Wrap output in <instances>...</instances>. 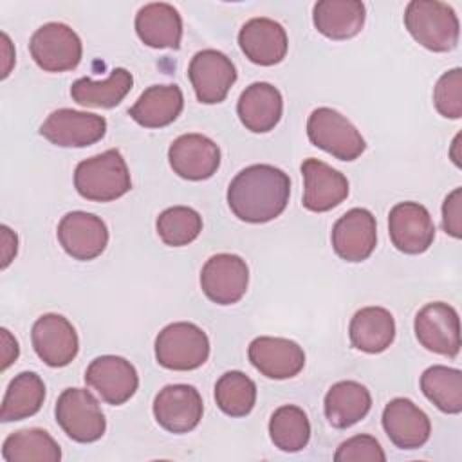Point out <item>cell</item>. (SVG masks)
Segmentation results:
<instances>
[{
  "instance_id": "1",
  "label": "cell",
  "mask_w": 462,
  "mask_h": 462,
  "mask_svg": "<svg viewBox=\"0 0 462 462\" xmlns=\"http://www.w3.org/2000/svg\"><path fill=\"white\" fill-rule=\"evenodd\" d=\"M291 195L289 175L271 164H253L235 175L227 188L233 215L249 224H263L283 213Z\"/></svg>"
},
{
  "instance_id": "2",
  "label": "cell",
  "mask_w": 462,
  "mask_h": 462,
  "mask_svg": "<svg viewBox=\"0 0 462 462\" xmlns=\"http://www.w3.org/2000/svg\"><path fill=\"white\" fill-rule=\"evenodd\" d=\"M404 25L411 38L428 51L448 52L458 43V18L444 2L411 0L404 11Z\"/></svg>"
},
{
  "instance_id": "3",
  "label": "cell",
  "mask_w": 462,
  "mask_h": 462,
  "mask_svg": "<svg viewBox=\"0 0 462 462\" xmlns=\"http://www.w3.org/2000/svg\"><path fill=\"white\" fill-rule=\"evenodd\" d=\"M76 191L92 202H110L132 188L128 166L119 150H106L81 161L74 170Z\"/></svg>"
},
{
  "instance_id": "4",
  "label": "cell",
  "mask_w": 462,
  "mask_h": 462,
  "mask_svg": "<svg viewBox=\"0 0 462 462\" xmlns=\"http://www.w3.org/2000/svg\"><path fill=\"white\" fill-rule=\"evenodd\" d=\"M208 357L209 339L195 323H170L155 337V359L168 370H195L202 366Z\"/></svg>"
},
{
  "instance_id": "5",
  "label": "cell",
  "mask_w": 462,
  "mask_h": 462,
  "mask_svg": "<svg viewBox=\"0 0 462 462\" xmlns=\"http://www.w3.org/2000/svg\"><path fill=\"white\" fill-rule=\"evenodd\" d=\"M56 422L69 439L79 444L96 442L105 435L106 420L97 399L85 388H67L56 401Z\"/></svg>"
},
{
  "instance_id": "6",
  "label": "cell",
  "mask_w": 462,
  "mask_h": 462,
  "mask_svg": "<svg viewBox=\"0 0 462 462\" xmlns=\"http://www.w3.org/2000/svg\"><path fill=\"white\" fill-rule=\"evenodd\" d=\"M307 135L314 146L339 161H356L366 150L359 130L343 114L328 106L312 110L307 121Z\"/></svg>"
},
{
  "instance_id": "7",
  "label": "cell",
  "mask_w": 462,
  "mask_h": 462,
  "mask_svg": "<svg viewBox=\"0 0 462 462\" xmlns=\"http://www.w3.org/2000/svg\"><path fill=\"white\" fill-rule=\"evenodd\" d=\"M32 60L45 72H65L78 67L83 56L79 36L61 22L38 27L29 42Z\"/></svg>"
},
{
  "instance_id": "8",
  "label": "cell",
  "mask_w": 462,
  "mask_h": 462,
  "mask_svg": "<svg viewBox=\"0 0 462 462\" xmlns=\"http://www.w3.org/2000/svg\"><path fill=\"white\" fill-rule=\"evenodd\" d=\"M106 134V119L97 114L72 108L54 110L40 126V135L61 148H85L101 141Z\"/></svg>"
},
{
  "instance_id": "9",
  "label": "cell",
  "mask_w": 462,
  "mask_h": 462,
  "mask_svg": "<svg viewBox=\"0 0 462 462\" xmlns=\"http://www.w3.org/2000/svg\"><path fill=\"white\" fill-rule=\"evenodd\" d=\"M413 328L419 343L426 350L446 357L458 356L460 319L451 305L444 301H433L424 305L415 316Z\"/></svg>"
},
{
  "instance_id": "10",
  "label": "cell",
  "mask_w": 462,
  "mask_h": 462,
  "mask_svg": "<svg viewBox=\"0 0 462 462\" xmlns=\"http://www.w3.org/2000/svg\"><path fill=\"white\" fill-rule=\"evenodd\" d=\"M249 283L247 263L231 253L213 254L200 271L202 292L217 305H233L242 300Z\"/></svg>"
},
{
  "instance_id": "11",
  "label": "cell",
  "mask_w": 462,
  "mask_h": 462,
  "mask_svg": "<svg viewBox=\"0 0 462 462\" xmlns=\"http://www.w3.org/2000/svg\"><path fill=\"white\" fill-rule=\"evenodd\" d=\"M188 78L200 103H222L236 81V69L233 61L220 51H199L188 67Z\"/></svg>"
},
{
  "instance_id": "12",
  "label": "cell",
  "mask_w": 462,
  "mask_h": 462,
  "mask_svg": "<svg viewBox=\"0 0 462 462\" xmlns=\"http://www.w3.org/2000/svg\"><path fill=\"white\" fill-rule=\"evenodd\" d=\"M204 413L199 390L191 384H168L153 399V417L170 433H188Z\"/></svg>"
},
{
  "instance_id": "13",
  "label": "cell",
  "mask_w": 462,
  "mask_h": 462,
  "mask_svg": "<svg viewBox=\"0 0 462 462\" xmlns=\"http://www.w3.org/2000/svg\"><path fill=\"white\" fill-rule=\"evenodd\" d=\"M390 240L401 253L420 254L435 238V224L430 211L419 202H399L388 215Z\"/></svg>"
},
{
  "instance_id": "14",
  "label": "cell",
  "mask_w": 462,
  "mask_h": 462,
  "mask_svg": "<svg viewBox=\"0 0 462 462\" xmlns=\"http://www.w3.org/2000/svg\"><path fill=\"white\" fill-rule=\"evenodd\" d=\"M31 341L36 356L52 368L67 366L79 348L76 328L61 314L40 316L32 325Z\"/></svg>"
},
{
  "instance_id": "15",
  "label": "cell",
  "mask_w": 462,
  "mask_h": 462,
  "mask_svg": "<svg viewBox=\"0 0 462 462\" xmlns=\"http://www.w3.org/2000/svg\"><path fill=\"white\" fill-rule=\"evenodd\" d=\"M58 240L74 260H94L108 244L106 224L94 213L70 211L58 224Z\"/></svg>"
},
{
  "instance_id": "16",
  "label": "cell",
  "mask_w": 462,
  "mask_h": 462,
  "mask_svg": "<svg viewBox=\"0 0 462 462\" xmlns=\"http://www.w3.org/2000/svg\"><path fill=\"white\" fill-rule=\"evenodd\" d=\"M85 383L112 404H125L139 386L135 366L119 356H99L87 366Z\"/></svg>"
},
{
  "instance_id": "17",
  "label": "cell",
  "mask_w": 462,
  "mask_h": 462,
  "mask_svg": "<svg viewBox=\"0 0 462 462\" xmlns=\"http://www.w3.org/2000/svg\"><path fill=\"white\" fill-rule=\"evenodd\" d=\"M332 247L345 262L366 260L377 244L375 217L365 208H352L332 227Z\"/></svg>"
},
{
  "instance_id": "18",
  "label": "cell",
  "mask_w": 462,
  "mask_h": 462,
  "mask_svg": "<svg viewBox=\"0 0 462 462\" xmlns=\"http://www.w3.org/2000/svg\"><path fill=\"white\" fill-rule=\"evenodd\" d=\"M171 170L186 180H204L220 166V148L202 134L179 135L168 150Z\"/></svg>"
},
{
  "instance_id": "19",
  "label": "cell",
  "mask_w": 462,
  "mask_h": 462,
  "mask_svg": "<svg viewBox=\"0 0 462 462\" xmlns=\"http://www.w3.org/2000/svg\"><path fill=\"white\" fill-rule=\"evenodd\" d=\"M301 175L303 208L309 211H330L348 197L346 177L319 159H305L301 162Z\"/></svg>"
},
{
  "instance_id": "20",
  "label": "cell",
  "mask_w": 462,
  "mask_h": 462,
  "mask_svg": "<svg viewBox=\"0 0 462 462\" xmlns=\"http://www.w3.org/2000/svg\"><path fill=\"white\" fill-rule=\"evenodd\" d=\"M247 356L251 365L269 379H291L303 370V348L285 337L260 336L249 343Z\"/></svg>"
},
{
  "instance_id": "21",
  "label": "cell",
  "mask_w": 462,
  "mask_h": 462,
  "mask_svg": "<svg viewBox=\"0 0 462 462\" xmlns=\"http://www.w3.org/2000/svg\"><path fill=\"white\" fill-rule=\"evenodd\" d=\"M383 428L399 449H417L424 446L431 433L428 415L410 399H392L383 410Z\"/></svg>"
},
{
  "instance_id": "22",
  "label": "cell",
  "mask_w": 462,
  "mask_h": 462,
  "mask_svg": "<svg viewBox=\"0 0 462 462\" xmlns=\"http://www.w3.org/2000/svg\"><path fill=\"white\" fill-rule=\"evenodd\" d=\"M238 45L245 58L256 65L271 67L280 63L289 49L285 29L265 16L251 18L238 32Z\"/></svg>"
},
{
  "instance_id": "23",
  "label": "cell",
  "mask_w": 462,
  "mask_h": 462,
  "mask_svg": "<svg viewBox=\"0 0 462 462\" xmlns=\"http://www.w3.org/2000/svg\"><path fill=\"white\" fill-rule=\"evenodd\" d=\"M283 112V99L280 90L265 81H256L249 85L238 97L236 114L242 125L254 132L265 134L273 130Z\"/></svg>"
},
{
  "instance_id": "24",
  "label": "cell",
  "mask_w": 462,
  "mask_h": 462,
  "mask_svg": "<svg viewBox=\"0 0 462 462\" xmlns=\"http://www.w3.org/2000/svg\"><path fill=\"white\" fill-rule=\"evenodd\" d=\"M135 32L148 47L179 49L182 38V18L170 4H146L135 14Z\"/></svg>"
},
{
  "instance_id": "25",
  "label": "cell",
  "mask_w": 462,
  "mask_h": 462,
  "mask_svg": "<svg viewBox=\"0 0 462 462\" xmlns=\"http://www.w3.org/2000/svg\"><path fill=\"white\" fill-rule=\"evenodd\" d=\"M182 108L184 96L177 85H152L128 108V114L144 128H162L173 123Z\"/></svg>"
},
{
  "instance_id": "26",
  "label": "cell",
  "mask_w": 462,
  "mask_h": 462,
  "mask_svg": "<svg viewBox=\"0 0 462 462\" xmlns=\"http://www.w3.org/2000/svg\"><path fill=\"white\" fill-rule=\"evenodd\" d=\"M366 11L359 0H321L312 9L318 32L330 40H348L361 32Z\"/></svg>"
},
{
  "instance_id": "27",
  "label": "cell",
  "mask_w": 462,
  "mask_h": 462,
  "mask_svg": "<svg viewBox=\"0 0 462 462\" xmlns=\"http://www.w3.org/2000/svg\"><path fill=\"white\" fill-rule=\"evenodd\" d=\"M348 336L352 346L361 352H384L393 343L395 319L383 307H363L352 316Z\"/></svg>"
},
{
  "instance_id": "28",
  "label": "cell",
  "mask_w": 462,
  "mask_h": 462,
  "mask_svg": "<svg viewBox=\"0 0 462 462\" xmlns=\"http://www.w3.org/2000/svg\"><path fill=\"white\" fill-rule=\"evenodd\" d=\"M323 408L330 426L345 430L366 417L372 408V395L357 381H339L328 388Z\"/></svg>"
},
{
  "instance_id": "29",
  "label": "cell",
  "mask_w": 462,
  "mask_h": 462,
  "mask_svg": "<svg viewBox=\"0 0 462 462\" xmlns=\"http://www.w3.org/2000/svg\"><path fill=\"white\" fill-rule=\"evenodd\" d=\"M134 85L132 74L117 67L103 81H94L90 78H79L70 87V96L78 105L94 108H114L117 106Z\"/></svg>"
},
{
  "instance_id": "30",
  "label": "cell",
  "mask_w": 462,
  "mask_h": 462,
  "mask_svg": "<svg viewBox=\"0 0 462 462\" xmlns=\"http://www.w3.org/2000/svg\"><path fill=\"white\" fill-rule=\"evenodd\" d=\"M43 401L45 384L42 377L34 372H22L14 375V379L9 383L5 390L0 410V420L13 422L32 417L34 413L40 411Z\"/></svg>"
},
{
  "instance_id": "31",
  "label": "cell",
  "mask_w": 462,
  "mask_h": 462,
  "mask_svg": "<svg viewBox=\"0 0 462 462\" xmlns=\"http://www.w3.org/2000/svg\"><path fill=\"white\" fill-rule=\"evenodd\" d=\"M5 462H60L58 442L40 428H27L11 433L2 444Z\"/></svg>"
},
{
  "instance_id": "32",
  "label": "cell",
  "mask_w": 462,
  "mask_h": 462,
  "mask_svg": "<svg viewBox=\"0 0 462 462\" xmlns=\"http://www.w3.org/2000/svg\"><path fill=\"white\" fill-rule=\"evenodd\" d=\"M420 390L440 411L457 415L462 411V372L442 365L426 368L420 375Z\"/></svg>"
},
{
  "instance_id": "33",
  "label": "cell",
  "mask_w": 462,
  "mask_h": 462,
  "mask_svg": "<svg viewBox=\"0 0 462 462\" xmlns=\"http://www.w3.org/2000/svg\"><path fill=\"white\" fill-rule=\"evenodd\" d=\"M269 437L282 451H301L310 439V422L307 413L294 404L276 408L269 420Z\"/></svg>"
},
{
  "instance_id": "34",
  "label": "cell",
  "mask_w": 462,
  "mask_h": 462,
  "mask_svg": "<svg viewBox=\"0 0 462 462\" xmlns=\"http://www.w3.org/2000/svg\"><path fill=\"white\" fill-rule=\"evenodd\" d=\"M217 406L229 417H245L256 402V384L240 370L226 372L215 383Z\"/></svg>"
},
{
  "instance_id": "35",
  "label": "cell",
  "mask_w": 462,
  "mask_h": 462,
  "mask_svg": "<svg viewBox=\"0 0 462 462\" xmlns=\"http://www.w3.org/2000/svg\"><path fill=\"white\" fill-rule=\"evenodd\" d=\"M159 238L170 247L191 244L202 231V217L188 206H173L164 209L155 222Z\"/></svg>"
},
{
  "instance_id": "36",
  "label": "cell",
  "mask_w": 462,
  "mask_h": 462,
  "mask_svg": "<svg viewBox=\"0 0 462 462\" xmlns=\"http://www.w3.org/2000/svg\"><path fill=\"white\" fill-rule=\"evenodd\" d=\"M433 105L444 117L458 119L462 116V70L458 67L439 78L433 88Z\"/></svg>"
},
{
  "instance_id": "37",
  "label": "cell",
  "mask_w": 462,
  "mask_h": 462,
  "mask_svg": "<svg viewBox=\"0 0 462 462\" xmlns=\"http://www.w3.org/2000/svg\"><path fill=\"white\" fill-rule=\"evenodd\" d=\"M336 462H384L386 455L379 440L372 435H356L339 444L334 453Z\"/></svg>"
},
{
  "instance_id": "38",
  "label": "cell",
  "mask_w": 462,
  "mask_h": 462,
  "mask_svg": "<svg viewBox=\"0 0 462 462\" xmlns=\"http://www.w3.org/2000/svg\"><path fill=\"white\" fill-rule=\"evenodd\" d=\"M442 227L448 235L462 236V188H455L442 204Z\"/></svg>"
},
{
  "instance_id": "39",
  "label": "cell",
  "mask_w": 462,
  "mask_h": 462,
  "mask_svg": "<svg viewBox=\"0 0 462 462\" xmlns=\"http://www.w3.org/2000/svg\"><path fill=\"white\" fill-rule=\"evenodd\" d=\"M0 229H2V244H4V247H2V269H5L16 254L18 238L7 226H2Z\"/></svg>"
},
{
  "instance_id": "40",
  "label": "cell",
  "mask_w": 462,
  "mask_h": 462,
  "mask_svg": "<svg viewBox=\"0 0 462 462\" xmlns=\"http://www.w3.org/2000/svg\"><path fill=\"white\" fill-rule=\"evenodd\" d=\"M2 345H4V350H2V370H5L13 361H16L18 357V343L16 339L9 334L7 328H2Z\"/></svg>"
}]
</instances>
